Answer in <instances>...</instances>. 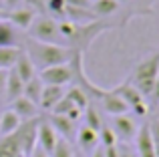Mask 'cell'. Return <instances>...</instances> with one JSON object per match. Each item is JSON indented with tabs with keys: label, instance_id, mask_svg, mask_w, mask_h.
Returning <instances> with one entry per match:
<instances>
[{
	"label": "cell",
	"instance_id": "cell-11",
	"mask_svg": "<svg viewBox=\"0 0 159 157\" xmlns=\"http://www.w3.org/2000/svg\"><path fill=\"white\" fill-rule=\"evenodd\" d=\"M75 141L79 143V151H83V153L89 157L99 147V131L83 125L81 129H77V137H75Z\"/></svg>",
	"mask_w": 159,
	"mask_h": 157
},
{
	"label": "cell",
	"instance_id": "cell-6",
	"mask_svg": "<svg viewBox=\"0 0 159 157\" xmlns=\"http://www.w3.org/2000/svg\"><path fill=\"white\" fill-rule=\"evenodd\" d=\"M111 129H113V133H115L117 141L129 143V141H133V139H135L139 125L135 123V119H133L129 113H125V115H113V119H111Z\"/></svg>",
	"mask_w": 159,
	"mask_h": 157
},
{
	"label": "cell",
	"instance_id": "cell-20",
	"mask_svg": "<svg viewBox=\"0 0 159 157\" xmlns=\"http://www.w3.org/2000/svg\"><path fill=\"white\" fill-rule=\"evenodd\" d=\"M65 16L66 20L75 24H89V22H95V14L91 12V8H75V6H66L65 10Z\"/></svg>",
	"mask_w": 159,
	"mask_h": 157
},
{
	"label": "cell",
	"instance_id": "cell-3",
	"mask_svg": "<svg viewBox=\"0 0 159 157\" xmlns=\"http://www.w3.org/2000/svg\"><path fill=\"white\" fill-rule=\"evenodd\" d=\"M28 38L39 40V43H52V44H65L58 34V22L52 16L47 14H36L34 22L28 28Z\"/></svg>",
	"mask_w": 159,
	"mask_h": 157
},
{
	"label": "cell",
	"instance_id": "cell-44",
	"mask_svg": "<svg viewBox=\"0 0 159 157\" xmlns=\"http://www.w3.org/2000/svg\"><path fill=\"white\" fill-rule=\"evenodd\" d=\"M16 157H24V155H22V153H20V155H16Z\"/></svg>",
	"mask_w": 159,
	"mask_h": 157
},
{
	"label": "cell",
	"instance_id": "cell-29",
	"mask_svg": "<svg viewBox=\"0 0 159 157\" xmlns=\"http://www.w3.org/2000/svg\"><path fill=\"white\" fill-rule=\"evenodd\" d=\"M44 8H47L52 16H65L66 0H44Z\"/></svg>",
	"mask_w": 159,
	"mask_h": 157
},
{
	"label": "cell",
	"instance_id": "cell-36",
	"mask_svg": "<svg viewBox=\"0 0 159 157\" xmlns=\"http://www.w3.org/2000/svg\"><path fill=\"white\" fill-rule=\"evenodd\" d=\"M6 77H8V71H2V69H0V99L4 97V89H6Z\"/></svg>",
	"mask_w": 159,
	"mask_h": 157
},
{
	"label": "cell",
	"instance_id": "cell-14",
	"mask_svg": "<svg viewBox=\"0 0 159 157\" xmlns=\"http://www.w3.org/2000/svg\"><path fill=\"white\" fill-rule=\"evenodd\" d=\"M12 71H14L16 75L20 77V81H22V83L30 81V78L36 75V67L32 65L30 56L26 55V51H24V48H20V55H18V59H16V63H14V67H12Z\"/></svg>",
	"mask_w": 159,
	"mask_h": 157
},
{
	"label": "cell",
	"instance_id": "cell-9",
	"mask_svg": "<svg viewBox=\"0 0 159 157\" xmlns=\"http://www.w3.org/2000/svg\"><path fill=\"white\" fill-rule=\"evenodd\" d=\"M57 139H58V135H57V131L51 127V123H48L47 119H44V121L40 119L39 121V129H36V145L51 155L54 145H57Z\"/></svg>",
	"mask_w": 159,
	"mask_h": 157
},
{
	"label": "cell",
	"instance_id": "cell-34",
	"mask_svg": "<svg viewBox=\"0 0 159 157\" xmlns=\"http://www.w3.org/2000/svg\"><path fill=\"white\" fill-rule=\"evenodd\" d=\"M93 0H66V6H75V8H91Z\"/></svg>",
	"mask_w": 159,
	"mask_h": 157
},
{
	"label": "cell",
	"instance_id": "cell-31",
	"mask_svg": "<svg viewBox=\"0 0 159 157\" xmlns=\"http://www.w3.org/2000/svg\"><path fill=\"white\" fill-rule=\"evenodd\" d=\"M149 131H151V139H153V147H155V155L159 157V119H151L149 121Z\"/></svg>",
	"mask_w": 159,
	"mask_h": 157
},
{
	"label": "cell",
	"instance_id": "cell-23",
	"mask_svg": "<svg viewBox=\"0 0 159 157\" xmlns=\"http://www.w3.org/2000/svg\"><path fill=\"white\" fill-rule=\"evenodd\" d=\"M20 48L22 47H0V69L2 71H10L14 67L20 55Z\"/></svg>",
	"mask_w": 159,
	"mask_h": 157
},
{
	"label": "cell",
	"instance_id": "cell-21",
	"mask_svg": "<svg viewBox=\"0 0 159 157\" xmlns=\"http://www.w3.org/2000/svg\"><path fill=\"white\" fill-rule=\"evenodd\" d=\"M43 89H44V83L40 81L39 75H34L30 78V81L24 83V89H22V95L28 99V101H32L34 105H39L40 101V95H43Z\"/></svg>",
	"mask_w": 159,
	"mask_h": 157
},
{
	"label": "cell",
	"instance_id": "cell-5",
	"mask_svg": "<svg viewBox=\"0 0 159 157\" xmlns=\"http://www.w3.org/2000/svg\"><path fill=\"white\" fill-rule=\"evenodd\" d=\"M36 75L40 77V81H43L44 85L66 87L73 81V69H70V63H62V65H52V67L40 69Z\"/></svg>",
	"mask_w": 159,
	"mask_h": 157
},
{
	"label": "cell",
	"instance_id": "cell-22",
	"mask_svg": "<svg viewBox=\"0 0 159 157\" xmlns=\"http://www.w3.org/2000/svg\"><path fill=\"white\" fill-rule=\"evenodd\" d=\"M20 119L16 117L14 111H2V117H0V137H6V135H12L16 129L20 127Z\"/></svg>",
	"mask_w": 159,
	"mask_h": 157
},
{
	"label": "cell",
	"instance_id": "cell-46",
	"mask_svg": "<svg viewBox=\"0 0 159 157\" xmlns=\"http://www.w3.org/2000/svg\"><path fill=\"white\" fill-rule=\"evenodd\" d=\"M157 111H159V107H157Z\"/></svg>",
	"mask_w": 159,
	"mask_h": 157
},
{
	"label": "cell",
	"instance_id": "cell-1",
	"mask_svg": "<svg viewBox=\"0 0 159 157\" xmlns=\"http://www.w3.org/2000/svg\"><path fill=\"white\" fill-rule=\"evenodd\" d=\"M24 48V47H22ZM30 56L32 65L39 69H47L52 65H62L70 61V51L66 44H52V43H39V40L28 38V48H24Z\"/></svg>",
	"mask_w": 159,
	"mask_h": 157
},
{
	"label": "cell",
	"instance_id": "cell-19",
	"mask_svg": "<svg viewBox=\"0 0 159 157\" xmlns=\"http://www.w3.org/2000/svg\"><path fill=\"white\" fill-rule=\"evenodd\" d=\"M18 28L12 26L10 20H0V47H18Z\"/></svg>",
	"mask_w": 159,
	"mask_h": 157
},
{
	"label": "cell",
	"instance_id": "cell-15",
	"mask_svg": "<svg viewBox=\"0 0 159 157\" xmlns=\"http://www.w3.org/2000/svg\"><path fill=\"white\" fill-rule=\"evenodd\" d=\"M65 95V87H57V85H44L43 95L39 101V109L43 111H52V107L61 101V97Z\"/></svg>",
	"mask_w": 159,
	"mask_h": 157
},
{
	"label": "cell",
	"instance_id": "cell-30",
	"mask_svg": "<svg viewBox=\"0 0 159 157\" xmlns=\"http://www.w3.org/2000/svg\"><path fill=\"white\" fill-rule=\"evenodd\" d=\"M73 107H75V105L69 101V99H66V95H62V97H61V101H58L57 105L52 107V111H51V113H57V115H66L70 109H73Z\"/></svg>",
	"mask_w": 159,
	"mask_h": 157
},
{
	"label": "cell",
	"instance_id": "cell-39",
	"mask_svg": "<svg viewBox=\"0 0 159 157\" xmlns=\"http://www.w3.org/2000/svg\"><path fill=\"white\" fill-rule=\"evenodd\" d=\"M89 157H105V147H101V145H99V147H97V149H95V151H93V153H91Z\"/></svg>",
	"mask_w": 159,
	"mask_h": 157
},
{
	"label": "cell",
	"instance_id": "cell-45",
	"mask_svg": "<svg viewBox=\"0 0 159 157\" xmlns=\"http://www.w3.org/2000/svg\"><path fill=\"white\" fill-rule=\"evenodd\" d=\"M0 117H2V111H0Z\"/></svg>",
	"mask_w": 159,
	"mask_h": 157
},
{
	"label": "cell",
	"instance_id": "cell-18",
	"mask_svg": "<svg viewBox=\"0 0 159 157\" xmlns=\"http://www.w3.org/2000/svg\"><path fill=\"white\" fill-rule=\"evenodd\" d=\"M22 89H24V83L20 81V77L16 75L14 71H8V77H6V89H4V99L8 103H12L14 99L22 97Z\"/></svg>",
	"mask_w": 159,
	"mask_h": 157
},
{
	"label": "cell",
	"instance_id": "cell-13",
	"mask_svg": "<svg viewBox=\"0 0 159 157\" xmlns=\"http://www.w3.org/2000/svg\"><path fill=\"white\" fill-rule=\"evenodd\" d=\"M10 111H14L16 117L20 119V121H30V119H36L39 117V105H34L32 101H28L26 97H18L14 99V101L10 103Z\"/></svg>",
	"mask_w": 159,
	"mask_h": 157
},
{
	"label": "cell",
	"instance_id": "cell-33",
	"mask_svg": "<svg viewBox=\"0 0 159 157\" xmlns=\"http://www.w3.org/2000/svg\"><path fill=\"white\" fill-rule=\"evenodd\" d=\"M24 6L32 8L34 12H43L44 10V0H22Z\"/></svg>",
	"mask_w": 159,
	"mask_h": 157
},
{
	"label": "cell",
	"instance_id": "cell-4",
	"mask_svg": "<svg viewBox=\"0 0 159 157\" xmlns=\"http://www.w3.org/2000/svg\"><path fill=\"white\" fill-rule=\"evenodd\" d=\"M39 121L40 119H30V121H22L20 127L14 131V137L18 141L20 153L24 157H28L32 153V149L36 147V129H39Z\"/></svg>",
	"mask_w": 159,
	"mask_h": 157
},
{
	"label": "cell",
	"instance_id": "cell-41",
	"mask_svg": "<svg viewBox=\"0 0 159 157\" xmlns=\"http://www.w3.org/2000/svg\"><path fill=\"white\" fill-rule=\"evenodd\" d=\"M6 14H8V10H4V8H0V20H2V18H6Z\"/></svg>",
	"mask_w": 159,
	"mask_h": 157
},
{
	"label": "cell",
	"instance_id": "cell-40",
	"mask_svg": "<svg viewBox=\"0 0 159 157\" xmlns=\"http://www.w3.org/2000/svg\"><path fill=\"white\" fill-rule=\"evenodd\" d=\"M73 157H87V155L83 153V151H79L77 147H75V151H73Z\"/></svg>",
	"mask_w": 159,
	"mask_h": 157
},
{
	"label": "cell",
	"instance_id": "cell-2",
	"mask_svg": "<svg viewBox=\"0 0 159 157\" xmlns=\"http://www.w3.org/2000/svg\"><path fill=\"white\" fill-rule=\"evenodd\" d=\"M157 77H159V51L151 52L149 56H145L137 63V67L133 69L131 77H129V83L143 95V99H147L151 95V89L155 85Z\"/></svg>",
	"mask_w": 159,
	"mask_h": 157
},
{
	"label": "cell",
	"instance_id": "cell-38",
	"mask_svg": "<svg viewBox=\"0 0 159 157\" xmlns=\"http://www.w3.org/2000/svg\"><path fill=\"white\" fill-rule=\"evenodd\" d=\"M28 157H51V155H48V153H47V151H43V149H40V147H39V145H36V147H34V149H32V153H30V155H28Z\"/></svg>",
	"mask_w": 159,
	"mask_h": 157
},
{
	"label": "cell",
	"instance_id": "cell-43",
	"mask_svg": "<svg viewBox=\"0 0 159 157\" xmlns=\"http://www.w3.org/2000/svg\"><path fill=\"white\" fill-rule=\"evenodd\" d=\"M0 8H4V2H2V0H0ZM4 10H6V8H4Z\"/></svg>",
	"mask_w": 159,
	"mask_h": 157
},
{
	"label": "cell",
	"instance_id": "cell-25",
	"mask_svg": "<svg viewBox=\"0 0 159 157\" xmlns=\"http://www.w3.org/2000/svg\"><path fill=\"white\" fill-rule=\"evenodd\" d=\"M65 95H66V99H69V101L73 103L75 107H79L81 111H85V109H87V105L91 103V101H89V97H87V95L83 93V91L79 89L77 85H73L69 91H65Z\"/></svg>",
	"mask_w": 159,
	"mask_h": 157
},
{
	"label": "cell",
	"instance_id": "cell-12",
	"mask_svg": "<svg viewBox=\"0 0 159 157\" xmlns=\"http://www.w3.org/2000/svg\"><path fill=\"white\" fill-rule=\"evenodd\" d=\"M99 103L103 105V111H107L111 117H113V115H125V113H129L127 103H125L123 99L115 93V91H105L103 97L99 99Z\"/></svg>",
	"mask_w": 159,
	"mask_h": 157
},
{
	"label": "cell",
	"instance_id": "cell-35",
	"mask_svg": "<svg viewBox=\"0 0 159 157\" xmlns=\"http://www.w3.org/2000/svg\"><path fill=\"white\" fill-rule=\"evenodd\" d=\"M117 157H137V153L125 145V147H117Z\"/></svg>",
	"mask_w": 159,
	"mask_h": 157
},
{
	"label": "cell",
	"instance_id": "cell-32",
	"mask_svg": "<svg viewBox=\"0 0 159 157\" xmlns=\"http://www.w3.org/2000/svg\"><path fill=\"white\" fill-rule=\"evenodd\" d=\"M129 111H133V115H135V117H139V119H147V115H149V107H147V103H139V105L131 107Z\"/></svg>",
	"mask_w": 159,
	"mask_h": 157
},
{
	"label": "cell",
	"instance_id": "cell-37",
	"mask_svg": "<svg viewBox=\"0 0 159 157\" xmlns=\"http://www.w3.org/2000/svg\"><path fill=\"white\" fill-rule=\"evenodd\" d=\"M2 2H4V8H6V10H14V8L22 6V0H2Z\"/></svg>",
	"mask_w": 159,
	"mask_h": 157
},
{
	"label": "cell",
	"instance_id": "cell-10",
	"mask_svg": "<svg viewBox=\"0 0 159 157\" xmlns=\"http://www.w3.org/2000/svg\"><path fill=\"white\" fill-rule=\"evenodd\" d=\"M36 14H39V12H34L28 6H18V8H14V10H8L6 20H10L12 26L18 28V30H28L30 24L34 22Z\"/></svg>",
	"mask_w": 159,
	"mask_h": 157
},
{
	"label": "cell",
	"instance_id": "cell-8",
	"mask_svg": "<svg viewBox=\"0 0 159 157\" xmlns=\"http://www.w3.org/2000/svg\"><path fill=\"white\" fill-rule=\"evenodd\" d=\"M133 141H135L137 157H157L155 147H153V139H151V131H149V121H145L143 125L137 129V135H135Z\"/></svg>",
	"mask_w": 159,
	"mask_h": 157
},
{
	"label": "cell",
	"instance_id": "cell-27",
	"mask_svg": "<svg viewBox=\"0 0 159 157\" xmlns=\"http://www.w3.org/2000/svg\"><path fill=\"white\" fill-rule=\"evenodd\" d=\"M73 151H75V145L66 139L58 137L57 139V145H54L51 157H73Z\"/></svg>",
	"mask_w": 159,
	"mask_h": 157
},
{
	"label": "cell",
	"instance_id": "cell-28",
	"mask_svg": "<svg viewBox=\"0 0 159 157\" xmlns=\"http://www.w3.org/2000/svg\"><path fill=\"white\" fill-rule=\"evenodd\" d=\"M99 145L101 147H115L117 145V137L113 133V129L109 125L103 123V127L99 129Z\"/></svg>",
	"mask_w": 159,
	"mask_h": 157
},
{
	"label": "cell",
	"instance_id": "cell-24",
	"mask_svg": "<svg viewBox=\"0 0 159 157\" xmlns=\"http://www.w3.org/2000/svg\"><path fill=\"white\" fill-rule=\"evenodd\" d=\"M16 155H20V147L14 133L0 137V157H16Z\"/></svg>",
	"mask_w": 159,
	"mask_h": 157
},
{
	"label": "cell",
	"instance_id": "cell-17",
	"mask_svg": "<svg viewBox=\"0 0 159 157\" xmlns=\"http://www.w3.org/2000/svg\"><path fill=\"white\" fill-rule=\"evenodd\" d=\"M113 91H115V93L119 95V97L123 99L125 103H127L129 109H131V107H135V105H139V103H145L143 95H141L129 81H125V83H121V85H117Z\"/></svg>",
	"mask_w": 159,
	"mask_h": 157
},
{
	"label": "cell",
	"instance_id": "cell-7",
	"mask_svg": "<svg viewBox=\"0 0 159 157\" xmlns=\"http://www.w3.org/2000/svg\"><path fill=\"white\" fill-rule=\"evenodd\" d=\"M47 121L51 123V127L57 131L58 137L75 143V137H77V123L75 121H70L66 115H57V113H51L47 117Z\"/></svg>",
	"mask_w": 159,
	"mask_h": 157
},
{
	"label": "cell",
	"instance_id": "cell-16",
	"mask_svg": "<svg viewBox=\"0 0 159 157\" xmlns=\"http://www.w3.org/2000/svg\"><path fill=\"white\" fill-rule=\"evenodd\" d=\"M121 4L117 0H93L91 2V12L95 14L97 20H107L109 16L117 14Z\"/></svg>",
	"mask_w": 159,
	"mask_h": 157
},
{
	"label": "cell",
	"instance_id": "cell-26",
	"mask_svg": "<svg viewBox=\"0 0 159 157\" xmlns=\"http://www.w3.org/2000/svg\"><path fill=\"white\" fill-rule=\"evenodd\" d=\"M83 117H85V125L87 127H91V129H95V131H99L103 127V119H101V115H99V111L95 109L93 105H87V109L83 111Z\"/></svg>",
	"mask_w": 159,
	"mask_h": 157
},
{
	"label": "cell",
	"instance_id": "cell-42",
	"mask_svg": "<svg viewBox=\"0 0 159 157\" xmlns=\"http://www.w3.org/2000/svg\"><path fill=\"white\" fill-rule=\"evenodd\" d=\"M117 2L121 4V6H123V4H127V2H131V0H117Z\"/></svg>",
	"mask_w": 159,
	"mask_h": 157
}]
</instances>
